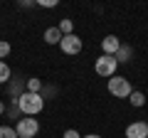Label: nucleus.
<instances>
[{
    "instance_id": "9b49d317",
    "label": "nucleus",
    "mask_w": 148,
    "mask_h": 138,
    "mask_svg": "<svg viewBox=\"0 0 148 138\" xmlns=\"http://www.w3.org/2000/svg\"><path fill=\"white\" fill-rule=\"evenodd\" d=\"M10 77H12V72H10V67H8L3 59H0V84H5V81H10Z\"/></svg>"
},
{
    "instance_id": "4468645a",
    "label": "nucleus",
    "mask_w": 148,
    "mask_h": 138,
    "mask_svg": "<svg viewBox=\"0 0 148 138\" xmlns=\"http://www.w3.org/2000/svg\"><path fill=\"white\" fill-rule=\"evenodd\" d=\"M0 138H17V133L10 126H0Z\"/></svg>"
},
{
    "instance_id": "1a4fd4ad",
    "label": "nucleus",
    "mask_w": 148,
    "mask_h": 138,
    "mask_svg": "<svg viewBox=\"0 0 148 138\" xmlns=\"http://www.w3.org/2000/svg\"><path fill=\"white\" fill-rule=\"evenodd\" d=\"M59 40H62V32L57 27H47L45 30V42L47 44H59Z\"/></svg>"
},
{
    "instance_id": "6e6552de",
    "label": "nucleus",
    "mask_w": 148,
    "mask_h": 138,
    "mask_svg": "<svg viewBox=\"0 0 148 138\" xmlns=\"http://www.w3.org/2000/svg\"><path fill=\"white\" fill-rule=\"evenodd\" d=\"M131 57H133V49H131V44H121V47L116 49V54H114V59H116L119 64H126V62H131Z\"/></svg>"
},
{
    "instance_id": "39448f33",
    "label": "nucleus",
    "mask_w": 148,
    "mask_h": 138,
    "mask_svg": "<svg viewBox=\"0 0 148 138\" xmlns=\"http://www.w3.org/2000/svg\"><path fill=\"white\" fill-rule=\"evenodd\" d=\"M59 47H62L64 54H79L82 52V40L72 32V35H64V37L59 40Z\"/></svg>"
},
{
    "instance_id": "f3484780",
    "label": "nucleus",
    "mask_w": 148,
    "mask_h": 138,
    "mask_svg": "<svg viewBox=\"0 0 148 138\" xmlns=\"http://www.w3.org/2000/svg\"><path fill=\"white\" fill-rule=\"evenodd\" d=\"M64 138H82V136L74 131V128H69V131H64Z\"/></svg>"
},
{
    "instance_id": "a211bd4d",
    "label": "nucleus",
    "mask_w": 148,
    "mask_h": 138,
    "mask_svg": "<svg viewBox=\"0 0 148 138\" xmlns=\"http://www.w3.org/2000/svg\"><path fill=\"white\" fill-rule=\"evenodd\" d=\"M84 138H101V136H96V133H89V136H84Z\"/></svg>"
},
{
    "instance_id": "423d86ee",
    "label": "nucleus",
    "mask_w": 148,
    "mask_h": 138,
    "mask_svg": "<svg viewBox=\"0 0 148 138\" xmlns=\"http://www.w3.org/2000/svg\"><path fill=\"white\" fill-rule=\"evenodd\" d=\"M126 138H148V123H146V121H133V123H128Z\"/></svg>"
},
{
    "instance_id": "dca6fc26",
    "label": "nucleus",
    "mask_w": 148,
    "mask_h": 138,
    "mask_svg": "<svg viewBox=\"0 0 148 138\" xmlns=\"http://www.w3.org/2000/svg\"><path fill=\"white\" fill-rule=\"evenodd\" d=\"M37 5H42V8H57V0H37Z\"/></svg>"
},
{
    "instance_id": "2eb2a0df",
    "label": "nucleus",
    "mask_w": 148,
    "mask_h": 138,
    "mask_svg": "<svg viewBox=\"0 0 148 138\" xmlns=\"http://www.w3.org/2000/svg\"><path fill=\"white\" fill-rule=\"evenodd\" d=\"M10 54V42H5V40H0V59L5 62V57Z\"/></svg>"
},
{
    "instance_id": "0eeeda50",
    "label": "nucleus",
    "mask_w": 148,
    "mask_h": 138,
    "mask_svg": "<svg viewBox=\"0 0 148 138\" xmlns=\"http://www.w3.org/2000/svg\"><path fill=\"white\" fill-rule=\"evenodd\" d=\"M119 47H121V40H119L116 35H106V37L101 40V52L109 54V57H114Z\"/></svg>"
},
{
    "instance_id": "7ed1b4c3",
    "label": "nucleus",
    "mask_w": 148,
    "mask_h": 138,
    "mask_svg": "<svg viewBox=\"0 0 148 138\" xmlns=\"http://www.w3.org/2000/svg\"><path fill=\"white\" fill-rule=\"evenodd\" d=\"M131 81L128 79H123V77H119V74H114L109 79V94H114L116 99H128V94H131Z\"/></svg>"
},
{
    "instance_id": "ddd939ff",
    "label": "nucleus",
    "mask_w": 148,
    "mask_h": 138,
    "mask_svg": "<svg viewBox=\"0 0 148 138\" xmlns=\"http://www.w3.org/2000/svg\"><path fill=\"white\" fill-rule=\"evenodd\" d=\"M40 89H42V81L37 79V77L27 79V91H32V94H40Z\"/></svg>"
},
{
    "instance_id": "f03ea898",
    "label": "nucleus",
    "mask_w": 148,
    "mask_h": 138,
    "mask_svg": "<svg viewBox=\"0 0 148 138\" xmlns=\"http://www.w3.org/2000/svg\"><path fill=\"white\" fill-rule=\"evenodd\" d=\"M37 131H40L37 118H30V116H20V118H17V123H15L17 138H35Z\"/></svg>"
},
{
    "instance_id": "f8f14e48",
    "label": "nucleus",
    "mask_w": 148,
    "mask_h": 138,
    "mask_svg": "<svg viewBox=\"0 0 148 138\" xmlns=\"http://www.w3.org/2000/svg\"><path fill=\"white\" fill-rule=\"evenodd\" d=\"M57 30L62 32V37H64V35H72V30H74V22H72V20H62V22L57 25Z\"/></svg>"
},
{
    "instance_id": "9d476101",
    "label": "nucleus",
    "mask_w": 148,
    "mask_h": 138,
    "mask_svg": "<svg viewBox=\"0 0 148 138\" xmlns=\"http://www.w3.org/2000/svg\"><path fill=\"white\" fill-rule=\"evenodd\" d=\"M128 101H131V106H143V104H146V96H143V91H131V94H128Z\"/></svg>"
},
{
    "instance_id": "6ab92c4d",
    "label": "nucleus",
    "mask_w": 148,
    "mask_h": 138,
    "mask_svg": "<svg viewBox=\"0 0 148 138\" xmlns=\"http://www.w3.org/2000/svg\"><path fill=\"white\" fill-rule=\"evenodd\" d=\"M3 111H5V104H3V101H0V113H3Z\"/></svg>"
},
{
    "instance_id": "20e7f679",
    "label": "nucleus",
    "mask_w": 148,
    "mask_h": 138,
    "mask_svg": "<svg viewBox=\"0 0 148 138\" xmlns=\"http://www.w3.org/2000/svg\"><path fill=\"white\" fill-rule=\"evenodd\" d=\"M116 67H119V62L114 57H109V54H101V57L96 59V64H94L96 74H99V77H109V79L116 74Z\"/></svg>"
},
{
    "instance_id": "f257e3e1",
    "label": "nucleus",
    "mask_w": 148,
    "mask_h": 138,
    "mask_svg": "<svg viewBox=\"0 0 148 138\" xmlns=\"http://www.w3.org/2000/svg\"><path fill=\"white\" fill-rule=\"evenodd\" d=\"M17 109L22 116H37L45 109V96L42 94H32V91H22L17 99Z\"/></svg>"
}]
</instances>
